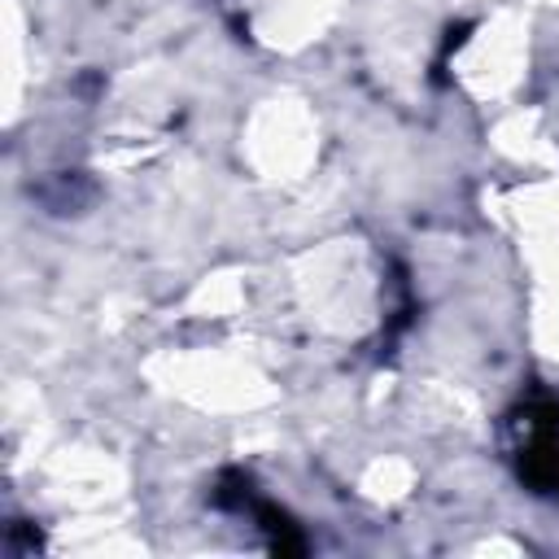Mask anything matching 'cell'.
<instances>
[{
	"instance_id": "1",
	"label": "cell",
	"mask_w": 559,
	"mask_h": 559,
	"mask_svg": "<svg viewBox=\"0 0 559 559\" xmlns=\"http://www.w3.org/2000/svg\"><path fill=\"white\" fill-rule=\"evenodd\" d=\"M528 415V445L520 450V476L537 493H559V402H537Z\"/></svg>"
},
{
	"instance_id": "2",
	"label": "cell",
	"mask_w": 559,
	"mask_h": 559,
	"mask_svg": "<svg viewBox=\"0 0 559 559\" xmlns=\"http://www.w3.org/2000/svg\"><path fill=\"white\" fill-rule=\"evenodd\" d=\"M258 520H262V528H266V537H271V550H275V555H301V550H306V542H301L297 524H293L284 511H275V507H258Z\"/></svg>"
}]
</instances>
